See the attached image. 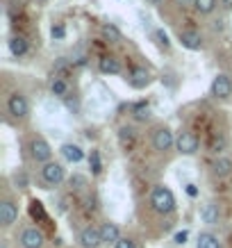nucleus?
Wrapping results in <instances>:
<instances>
[{
    "label": "nucleus",
    "mask_w": 232,
    "mask_h": 248,
    "mask_svg": "<svg viewBox=\"0 0 232 248\" xmlns=\"http://www.w3.org/2000/svg\"><path fill=\"white\" fill-rule=\"evenodd\" d=\"M155 37L159 39V46L169 48V37H166V32H164V30H157V32H155Z\"/></svg>",
    "instance_id": "29"
},
{
    "label": "nucleus",
    "mask_w": 232,
    "mask_h": 248,
    "mask_svg": "<svg viewBox=\"0 0 232 248\" xmlns=\"http://www.w3.org/2000/svg\"><path fill=\"white\" fill-rule=\"evenodd\" d=\"M196 248H221V239L212 232H201L198 241H196Z\"/></svg>",
    "instance_id": "19"
},
{
    "label": "nucleus",
    "mask_w": 232,
    "mask_h": 248,
    "mask_svg": "<svg viewBox=\"0 0 232 248\" xmlns=\"http://www.w3.org/2000/svg\"><path fill=\"white\" fill-rule=\"evenodd\" d=\"M187 237H189L187 230H182V232H178V234H175V244H185V241H187Z\"/></svg>",
    "instance_id": "32"
},
{
    "label": "nucleus",
    "mask_w": 232,
    "mask_h": 248,
    "mask_svg": "<svg viewBox=\"0 0 232 248\" xmlns=\"http://www.w3.org/2000/svg\"><path fill=\"white\" fill-rule=\"evenodd\" d=\"M217 0H194V9L198 14H212L217 9Z\"/></svg>",
    "instance_id": "22"
},
{
    "label": "nucleus",
    "mask_w": 232,
    "mask_h": 248,
    "mask_svg": "<svg viewBox=\"0 0 232 248\" xmlns=\"http://www.w3.org/2000/svg\"><path fill=\"white\" fill-rule=\"evenodd\" d=\"M50 91H53V96H57V98H66L68 96V82L64 78H53Z\"/></svg>",
    "instance_id": "20"
},
{
    "label": "nucleus",
    "mask_w": 232,
    "mask_h": 248,
    "mask_svg": "<svg viewBox=\"0 0 232 248\" xmlns=\"http://www.w3.org/2000/svg\"><path fill=\"white\" fill-rule=\"evenodd\" d=\"M7 109L9 114L14 116V119H25L28 114H30V103H28V98L23 96V93H12L7 100Z\"/></svg>",
    "instance_id": "3"
},
{
    "label": "nucleus",
    "mask_w": 232,
    "mask_h": 248,
    "mask_svg": "<svg viewBox=\"0 0 232 248\" xmlns=\"http://www.w3.org/2000/svg\"><path fill=\"white\" fill-rule=\"evenodd\" d=\"M212 171H214V175H218V178L230 175L232 173V159L230 157H218L217 162L212 164Z\"/></svg>",
    "instance_id": "18"
},
{
    "label": "nucleus",
    "mask_w": 232,
    "mask_h": 248,
    "mask_svg": "<svg viewBox=\"0 0 232 248\" xmlns=\"http://www.w3.org/2000/svg\"><path fill=\"white\" fill-rule=\"evenodd\" d=\"M150 207L157 212V214H171L175 210V196L169 187L164 185H157L150 194Z\"/></svg>",
    "instance_id": "1"
},
{
    "label": "nucleus",
    "mask_w": 232,
    "mask_h": 248,
    "mask_svg": "<svg viewBox=\"0 0 232 248\" xmlns=\"http://www.w3.org/2000/svg\"><path fill=\"white\" fill-rule=\"evenodd\" d=\"M119 139L123 146H130V143L135 141V130L132 128H121L119 130Z\"/></svg>",
    "instance_id": "23"
},
{
    "label": "nucleus",
    "mask_w": 232,
    "mask_h": 248,
    "mask_svg": "<svg viewBox=\"0 0 232 248\" xmlns=\"http://www.w3.org/2000/svg\"><path fill=\"white\" fill-rule=\"evenodd\" d=\"M21 246L23 248H44L46 244V237L39 228H25L21 232Z\"/></svg>",
    "instance_id": "7"
},
{
    "label": "nucleus",
    "mask_w": 232,
    "mask_h": 248,
    "mask_svg": "<svg viewBox=\"0 0 232 248\" xmlns=\"http://www.w3.org/2000/svg\"><path fill=\"white\" fill-rule=\"evenodd\" d=\"M187 194L189 196H196V187H194V185H187Z\"/></svg>",
    "instance_id": "34"
},
{
    "label": "nucleus",
    "mask_w": 232,
    "mask_h": 248,
    "mask_svg": "<svg viewBox=\"0 0 232 248\" xmlns=\"http://www.w3.org/2000/svg\"><path fill=\"white\" fill-rule=\"evenodd\" d=\"M127 82L132 84L135 89H143V87H148V82H150V73H148V68H143V66H135L132 71H130V76H127Z\"/></svg>",
    "instance_id": "11"
},
{
    "label": "nucleus",
    "mask_w": 232,
    "mask_h": 248,
    "mask_svg": "<svg viewBox=\"0 0 232 248\" xmlns=\"http://www.w3.org/2000/svg\"><path fill=\"white\" fill-rule=\"evenodd\" d=\"M173 146H175V137L169 128H157L155 130V135H153V148L157 153H166L171 151Z\"/></svg>",
    "instance_id": "5"
},
{
    "label": "nucleus",
    "mask_w": 232,
    "mask_h": 248,
    "mask_svg": "<svg viewBox=\"0 0 232 248\" xmlns=\"http://www.w3.org/2000/svg\"><path fill=\"white\" fill-rule=\"evenodd\" d=\"M212 96L214 98H230L232 96V80L228 76H225V73H218L217 78H214V80H212Z\"/></svg>",
    "instance_id": "8"
},
{
    "label": "nucleus",
    "mask_w": 232,
    "mask_h": 248,
    "mask_svg": "<svg viewBox=\"0 0 232 248\" xmlns=\"http://www.w3.org/2000/svg\"><path fill=\"white\" fill-rule=\"evenodd\" d=\"M175 148H178V153H182V155H196L198 153V148H201V143H198V139H196V135H191V132H180L178 137H175Z\"/></svg>",
    "instance_id": "4"
},
{
    "label": "nucleus",
    "mask_w": 232,
    "mask_h": 248,
    "mask_svg": "<svg viewBox=\"0 0 232 248\" xmlns=\"http://www.w3.org/2000/svg\"><path fill=\"white\" fill-rule=\"evenodd\" d=\"M103 37H105V41L119 44V41H121V32H119V28H116L114 23H105V25H103Z\"/></svg>",
    "instance_id": "21"
},
{
    "label": "nucleus",
    "mask_w": 232,
    "mask_h": 248,
    "mask_svg": "<svg viewBox=\"0 0 232 248\" xmlns=\"http://www.w3.org/2000/svg\"><path fill=\"white\" fill-rule=\"evenodd\" d=\"M100 237H103V244H116L121 239V230L116 223H103L100 226Z\"/></svg>",
    "instance_id": "16"
},
{
    "label": "nucleus",
    "mask_w": 232,
    "mask_h": 248,
    "mask_svg": "<svg viewBox=\"0 0 232 248\" xmlns=\"http://www.w3.org/2000/svg\"><path fill=\"white\" fill-rule=\"evenodd\" d=\"M80 246L82 248H100L103 246V237H100V228H84L80 232Z\"/></svg>",
    "instance_id": "10"
},
{
    "label": "nucleus",
    "mask_w": 232,
    "mask_h": 248,
    "mask_svg": "<svg viewBox=\"0 0 232 248\" xmlns=\"http://www.w3.org/2000/svg\"><path fill=\"white\" fill-rule=\"evenodd\" d=\"M41 178H44L46 185L57 187V185H62V182H64L66 171H64V166H62L60 162H48V164H44V169H41Z\"/></svg>",
    "instance_id": "2"
},
{
    "label": "nucleus",
    "mask_w": 232,
    "mask_h": 248,
    "mask_svg": "<svg viewBox=\"0 0 232 248\" xmlns=\"http://www.w3.org/2000/svg\"><path fill=\"white\" fill-rule=\"evenodd\" d=\"M223 9H232V0H223Z\"/></svg>",
    "instance_id": "35"
},
{
    "label": "nucleus",
    "mask_w": 232,
    "mask_h": 248,
    "mask_svg": "<svg viewBox=\"0 0 232 248\" xmlns=\"http://www.w3.org/2000/svg\"><path fill=\"white\" fill-rule=\"evenodd\" d=\"M30 155H32V159H37L41 164H48L50 157H53V148H50V143L46 141V139H39L37 137V139L30 143Z\"/></svg>",
    "instance_id": "6"
},
{
    "label": "nucleus",
    "mask_w": 232,
    "mask_h": 248,
    "mask_svg": "<svg viewBox=\"0 0 232 248\" xmlns=\"http://www.w3.org/2000/svg\"><path fill=\"white\" fill-rule=\"evenodd\" d=\"M201 218L207 223V226H217L218 218H221V210H218L217 203H205L201 207Z\"/></svg>",
    "instance_id": "15"
},
{
    "label": "nucleus",
    "mask_w": 232,
    "mask_h": 248,
    "mask_svg": "<svg viewBox=\"0 0 232 248\" xmlns=\"http://www.w3.org/2000/svg\"><path fill=\"white\" fill-rule=\"evenodd\" d=\"M114 248H137L135 239H130V237H121L116 244H114Z\"/></svg>",
    "instance_id": "27"
},
{
    "label": "nucleus",
    "mask_w": 232,
    "mask_h": 248,
    "mask_svg": "<svg viewBox=\"0 0 232 248\" xmlns=\"http://www.w3.org/2000/svg\"><path fill=\"white\" fill-rule=\"evenodd\" d=\"M64 32H66V30H64V25H55V28H53V37L55 39H64Z\"/></svg>",
    "instance_id": "31"
},
{
    "label": "nucleus",
    "mask_w": 232,
    "mask_h": 248,
    "mask_svg": "<svg viewBox=\"0 0 232 248\" xmlns=\"http://www.w3.org/2000/svg\"><path fill=\"white\" fill-rule=\"evenodd\" d=\"M89 164H91V171L96 173V175H98V173H103V164H100V155H98L96 151H93V153L89 155Z\"/></svg>",
    "instance_id": "24"
},
{
    "label": "nucleus",
    "mask_w": 232,
    "mask_h": 248,
    "mask_svg": "<svg viewBox=\"0 0 232 248\" xmlns=\"http://www.w3.org/2000/svg\"><path fill=\"white\" fill-rule=\"evenodd\" d=\"M98 68H100V73H105V76H119L121 73V62L116 60V57H100Z\"/></svg>",
    "instance_id": "17"
},
{
    "label": "nucleus",
    "mask_w": 232,
    "mask_h": 248,
    "mask_svg": "<svg viewBox=\"0 0 232 248\" xmlns=\"http://www.w3.org/2000/svg\"><path fill=\"white\" fill-rule=\"evenodd\" d=\"M180 41H182V46H185V48H189V50H201V48H202V37L196 30L180 32Z\"/></svg>",
    "instance_id": "14"
},
{
    "label": "nucleus",
    "mask_w": 232,
    "mask_h": 248,
    "mask_svg": "<svg viewBox=\"0 0 232 248\" xmlns=\"http://www.w3.org/2000/svg\"><path fill=\"white\" fill-rule=\"evenodd\" d=\"M16 218H18V207H16L14 201H2L0 203V223L2 228H12L16 223Z\"/></svg>",
    "instance_id": "9"
},
{
    "label": "nucleus",
    "mask_w": 232,
    "mask_h": 248,
    "mask_svg": "<svg viewBox=\"0 0 232 248\" xmlns=\"http://www.w3.org/2000/svg\"><path fill=\"white\" fill-rule=\"evenodd\" d=\"M71 187H73L75 191H82V189L87 187V178H84V175H73V178H71Z\"/></svg>",
    "instance_id": "25"
},
{
    "label": "nucleus",
    "mask_w": 232,
    "mask_h": 248,
    "mask_svg": "<svg viewBox=\"0 0 232 248\" xmlns=\"http://www.w3.org/2000/svg\"><path fill=\"white\" fill-rule=\"evenodd\" d=\"M178 5L180 7H189V5L194 7V0H178Z\"/></svg>",
    "instance_id": "33"
},
{
    "label": "nucleus",
    "mask_w": 232,
    "mask_h": 248,
    "mask_svg": "<svg viewBox=\"0 0 232 248\" xmlns=\"http://www.w3.org/2000/svg\"><path fill=\"white\" fill-rule=\"evenodd\" d=\"M14 182H16V187H18V189H25V187H28V178H25V173H16V175H14Z\"/></svg>",
    "instance_id": "28"
},
{
    "label": "nucleus",
    "mask_w": 232,
    "mask_h": 248,
    "mask_svg": "<svg viewBox=\"0 0 232 248\" xmlns=\"http://www.w3.org/2000/svg\"><path fill=\"white\" fill-rule=\"evenodd\" d=\"M62 155H64V159L71 162V164H80L84 159V151L77 143H64V146H62Z\"/></svg>",
    "instance_id": "13"
},
{
    "label": "nucleus",
    "mask_w": 232,
    "mask_h": 248,
    "mask_svg": "<svg viewBox=\"0 0 232 248\" xmlns=\"http://www.w3.org/2000/svg\"><path fill=\"white\" fill-rule=\"evenodd\" d=\"M150 2H162V0H150Z\"/></svg>",
    "instance_id": "36"
},
{
    "label": "nucleus",
    "mask_w": 232,
    "mask_h": 248,
    "mask_svg": "<svg viewBox=\"0 0 232 248\" xmlns=\"http://www.w3.org/2000/svg\"><path fill=\"white\" fill-rule=\"evenodd\" d=\"M225 148V141L223 139H214V141H212V153H221Z\"/></svg>",
    "instance_id": "30"
},
{
    "label": "nucleus",
    "mask_w": 232,
    "mask_h": 248,
    "mask_svg": "<svg viewBox=\"0 0 232 248\" xmlns=\"http://www.w3.org/2000/svg\"><path fill=\"white\" fill-rule=\"evenodd\" d=\"M7 46H9V53L14 55V57H23V55L30 50V44H28V39L21 37V34H14V37H9Z\"/></svg>",
    "instance_id": "12"
},
{
    "label": "nucleus",
    "mask_w": 232,
    "mask_h": 248,
    "mask_svg": "<svg viewBox=\"0 0 232 248\" xmlns=\"http://www.w3.org/2000/svg\"><path fill=\"white\" fill-rule=\"evenodd\" d=\"M135 119L137 121H148L150 119V109H148V105H139L135 109Z\"/></svg>",
    "instance_id": "26"
}]
</instances>
